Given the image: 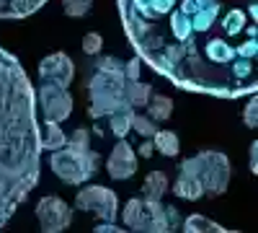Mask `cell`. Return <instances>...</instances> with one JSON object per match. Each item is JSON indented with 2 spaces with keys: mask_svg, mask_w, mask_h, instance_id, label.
I'll return each instance as SVG.
<instances>
[{
  "mask_svg": "<svg viewBox=\"0 0 258 233\" xmlns=\"http://www.w3.org/2000/svg\"><path fill=\"white\" fill-rule=\"evenodd\" d=\"M36 220L44 233H62L73 223V207L57 195L41 197L36 202Z\"/></svg>",
  "mask_w": 258,
  "mask_h": 233,
  "instance_id": "9c48e42d",
  "label": "cell"
},
{
  "mask_svg": "<svg viewBox=\"0 0 258 233\" xmlns=\"http://www.w3.org/2000/svg\"><path fill=\"white\" fill-rule=\"evenodd\" d=\"M137 57L188 94L258 91V0H116Z\"/></svg>",
  "mask_w": 258,
  "mask_h": 233,
  "instance_id": "6da1fadb",
  "label": "cell"
},
{
  "mask_svg": "<svg viewBox=\"0 0 258 233\" xmlns=\"http://www.w3.org/2000/svg\"><path fill=\"white\" fill-rule=\"evenodd\" d=\"M181 228L186 230V233H225V225H220V223H214L212 218H207V215H188V218H183V223H181Z\"/></svg>",
  "mask_w": 258,
  "mask_h": 233,
  "instance_id": "ac0fdd59",
  "label": "cell"
},
{
  "mask_svg": "<svg viewBox=\"0 0 258 233\" xmlns=\"http://www.w3.org/2000/svg\"><path fill=\"white\" fill-rule=\"evenodd\" d=\"M41 174L36 96L24 65L0 47V228L26 202Z\"/></svg>",
  "mask_w": 258,
  "mask_h": 233,
  "instance_id": "7a4b0ae2",
  "label": "cell"
},
{
  "mask_svg": "<svg viewBox=\"0 0 258 233\" xmlns=\"http://www.w3.org/2000/svg\"><path fill=\"white\" fill-rule=\"evenodd\" d=\"M39 143H41V151H57L68 143V135L62 132L59 122H44V130L39 127Z\"/></svg>",
  "mask_w": 258,
  "mask_h": 233,
  "instance_id": "9a60e30c",
  "label": "cell"
},
{
  "mask_svg": "<svg viewBox=\"0 0 258 233\" xmlns=\"http://www.w3.org/2000/svg\"><path fill=\"white\" fill-rule=\"evenodd\" d=\"M121 228L140 233H170L181 228V215L173 205H163V200L132 197L121 207Z\"/></svg>",
  "mask_w": 258,
  "mask_h": 233,
  "instance_id": "5b68a950",
  "label": "cell"
},
{
  "mask_svg": "<svg viewBox=\"0 0 258 233\" xmlns=\"http://www.w3.org/2000/svg\"><path fill=\"white\" fill-rule=\"evenodd\" d=\"M170 189H173V195L186 200V202H197L204 197V187L197 176H188V174H178L173 184H168Z\"/></svg>",
  "mask_w": 258,
  "mask_h": 233,
  "instance_id": "7c38bea8",
  "label": "cell"
},
{
  "mask_svg": "<svg viewBox=\"0 0 258 233\" xmlns=\"http://www.w3.org/2000/svg\"><path fill=\"white\" fill-rule=\"evenodd\" d=\"M80 47H83V55H85V57H96V55L103 50V39H101V34H96V31H88V34L83 36Z\"/></svg>",
  "mask_w": 258,
  "mask_h": 233,
  "instance_id": "603a6c76",
  "label": "cell"
},
{
  "mask_svg": "<svg viewBox=\"0 0 258 233\" xmlns=\"http://www.w3.org/2000/svg\"><path fill=\"white\" fill-rule=\"evenodd\" d=\"M153 145H155V153L165 156V158H176L181 153V140L176 132H170V130H160L158 127V132L153 135Z\"/></svg>",
  "mask_w": 258,
  "mask_h": 233,
  "instance_id": "4fadbf2b",
  "label": "cell"
},
{
  "mask_svg": "<svg viewBox=\"0 0 258 233\" xmlns=\"http://www.w3.org/2000/svg\"><path fill=\"white\" fill-rule=\"evenodd\" d=\"M124 96H126V101H129L132 109H142L145 104L150 101V96H153V88H150V83H142V80H126Z\"/></svg>",
  "mask_w": 258,
  "mask_h": 233,
  "instance_id": "e0dca14e",
  "label": "cell"
},
{
  "mask_svg": "<svg viewBox=\"0 0 258 233\" xmlns=\"http://www.w3.org/2000/svg\"><path fill=\"white\" fill-rule=\"evenodd\" d=\"M168 174L165 171H150L142 181V197L147 200H163L168 192Z\"/></svg>",
  "mask_w": 258,
  "mask_h": 233,
  "instance_id": "5bb4252c",
  "label": "cell"
},
{
  "mask_svg": "<svg viewBox=\"0 0 258 233\" xmlns=\"http://www.w3.org/2000/svg\"><path fill=\"white\" fill-rule=\"evenodd\" d=\"M140 70H142V60L137 55L129 60V62H124V78L126 80H140V75H142Z\"/></svg>",
  "mask_w": 258,
  "mask_h": 233,
  "instance_id": "cb8c5ba5",
  "label": "cell"
},
{
  "mask_svg": "<svg viewBox=\"0 0 258 233\" xmlns=\"http://www.w3.org/2000/svg\"><path fill=\"white\" fill-rule=\"evenodd\" d=\"M132 117H135V109H119L109 114V132L114 137H126L129 130H132Z\"/></svg>",
  "mask_w": 258,
  "mask_h": 233,
  "instance_id": "d6986e66",
  "label": "cell"
},
{
  "mask_svg": "<svg viewBox=\"0 0 258 233\" xmlns=\"http://www.w3.org/2000/svg\"><path fill=\"white\" fill-rule=\"evenodd\" d=\"M145 107H147V117L155 119V122H165V119L173 117V99H170V96L153 94Z\"/></svg>",
  "mask_w": 258,
  "mask_h": 233,
  "instance_id": "2e32d148",
  "label": "cell"
},
{
  "mask_svg": "<svg viewBox=\"0 0 258 233\" xmlns=\"http://www.w3.org/2000/svg\"><path fill=\"white\" fill-rule=\"evenodd\" d=\"M124 62L119 57H98L91 78L85 80L88 91V117L93 122L109 117L119 109H132L124 96Z\"/></svg>",
  "mask_w": 258,
  "mask_h": 233,
  "instance_id": "3957f363",
  "label": "cell"
},
{
  "mask_svg": "<svg viewBox=\"0 0 258 233\" xmlns=\"http://www.w3.org/2000/svg\"><path fill=\"white\" fill-rule=\"evenodd\" d=\"M132 132H137L142 137H153L158 132V122L150 119L147 114H137L135 112V117H132Z\"/></svg>",
  "mask_w": 258,
  "mask_h": 233,
  "instance_id": "44dd1931",
  "label": "cell"
},
{
  "mask_svg": "<svg viewBox=\"0 0 258 233\" xmlns=\"http://www.w3.org/2000/svg\"><path fill=\"white\" fill-rule=\"evenodd\" d=\"M250 171L255 174L258 171V143L253 140V145H250Z\"/></svg>",
  "mask_w": 258,
  "mask_h": 233,
  "instance_id": "484cf974",
  "label": "cell"
},
{
  "mask_svg": "<svg viewBox=\"0 0 258 233\" xmlns=\"http://www.w3.org/2000/svg\"><path fill=\"white\" fill-rule=\"evenodd\" d=\"M75 78V62L68 52H54L47 55L39 62V83L34 88L36 104L47 101L52 96H62L70 91V83Z\"/></svg>",
  "mask_w": 258,
  "mask_h": 233,
  "instance_id": "52a82bcc",
  "label": "cell"
},
{
  "mask_svg": "<svg viewBox=\"0 0 258 233\" xmlns=\"http://www.w3.org/2000/svg\"><path fill=\"white\" fill-rule=\"evenodd\" d=\"M243 124L248 130H255L258 127V94H248L245 109H243Z\"/></svg>",
  "mask_w": 258,
  "mask_h": 233,
  "instance_id": "7402d4cb",
  "label": "cell"
},
{
  "mask_svg": "<svg viewBox=\"0 0 258 233\" xmlns=\"http://www.w3.org/2000/svg\"><path fill=\"white\" fill-rule=\"evenodd\" d=\"M155 156V145H153V137H145L142 145L137 148V158H153Z\"/></svg>",
  "mask_w": 258,
  "mask_h": 233,
  "instance_id": "d4e9b609",
  "label": "cell"
},
{
  "mask_svg": "<svg viewBox=\"0 0 258 233\" xmlns=\"http://www.w3.org/2000/svg\"><path fill=\"white\" fill-rule=\"evenodd\" d=\"M106 171L114 181H126L137 174V151L129 145L126 137H116V145L111 148L109 161H106Z\"/></svg>",
  "mask_w": 258,
  "mask_h": 233,
  "instance_id": "30bf717a",
  "label": "cell"
},
{
  "mask_svg": "<svg viewBox=\"0 0 258 233\" xmlns=\"http://www.w3.org/2000/svg\"><path fill=\"white\" fill-rule=\"evenodd\" d=\"M49 168L59 181L70 187H80L91 176H96V171L101 168V153H96L91 148V132L85 127H78L68 137V143L52 151Z\"/></svg>",
  "mask_w": 258,
  "mask_h": 233,
  "instance_id": "277c9868",
  "label": "cell"
},
{
  "mask_svg": "<svg viewBox=\"0 0 258 233\" xmlns=\"http://www.w3.org/2000/svg\"><path fill=\"white\" fill-rule=\"evenodd\" d=\"M96 0H62V11L64 16H70V18H85L91 13Z\"/></svg>",
  "mask_w": 258,
  "mask_h": 233,
  "instance_id": "ffe728a7",
  "label": "cell"
},
{
  "mask_svg": "<svg viewBox=\"0 0 258 233\" xmlns=\"http://www.w3.org/2000/svg\"><path fill=\"white\" fill-rule=\"evenodd\" d=\"M75 207L93 213L98 220H116L119 218V197L114 189L101 187V184H80L75 195Z\"/></svg>",
  "mask_w": 258,
  "mask_h": 233,
  "instance_id": "ba28073f",
  "label": "cell"
},
{
  "mask_svg": "<svg viewBox=\"0 0 258 233\" xmlns=\"http://www.w3.org/2000/svg\"><path fill=\"white\" fill-rule=\"evenodd\" d=\"M47 3L49 0H0V18H26Z\"/></svg>",
  "mask_w": 258,
  "mask_h": 233,
  "instance_id": "8fae6325",
  "label": "cell"
},
{
  "mask_svg": "<svg viewBox=\"0 0 258 233\" xmlns=\"http://www.w3.org/2000/svg\"><path fill=\"white\" fill-rule=\"evenodd\" d=\"M178 174L197 176L204 187V195L220 197V195L227 192L232 166H230V158L222 151H202L191 158H183L178 163Z\"/></svg>",
  "mask_w": 258,
  "mask_h": 233,
  "instance_id": "8992f818",
  "label": "cell"
}]
</instances>
